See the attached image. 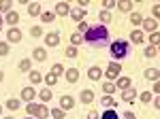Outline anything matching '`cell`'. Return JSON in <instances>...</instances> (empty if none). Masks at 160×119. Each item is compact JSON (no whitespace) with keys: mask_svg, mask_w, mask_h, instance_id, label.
<instances>
[{"mask_svg":"<svg viewBox=\"0 0 160 119\" xmlns=\"http://www.w3.org/2000/svg\"><path fill=\"white\" fill-rule=\"evenodd\" d=\"M83 40L90 43V45H94V47L105 45V43L109 40V30H107V26H90L88 32L83 34Z\"/></svg>","mask_w":160,"mask_h":119,"instance_id":"1","label":"cell"},{"mask_svg":"<svg viewBox=\"0 0 160 119\" xmlns=\"http://www.w3.org/2000/svg\"><path fill=\"white\" fill-rule=\"evenodd\" d=\"M128 51H130L128 40H124V38H118L115 43H111V58L113 60H124L128 55Z\"/></svg>","mask_w":160,"mask_h":119,"instance_id":"2","label":"cell"},{"mask_svg":"<svg viewBox=\"0 0 160 119\" xmlns=\"http://www.w3.org/2000/svg\"><path fill=\"white\" fill-rule=\"evenodd\" d=\"M26 113H28L32 119H47L49 117V108L45 107V104H34V102H28Z\"/></svg>","mask_w":160,"mask_h":119,"instance_id":"3","label":"cell"},{"mask_svg":"<svg viewBox=\"0 0 160 119\" xmlns=\"http://www.w3.org/2000/svg\"><path fill=\"white\" fill-rule=\"evenodd\" d=\"M120 72H122V66L118 62H111L109 66H107V79L109 81H118L120 79Z\"/></svg>","mask_w":160,"mask_h":119,"instance_id":"4","label":"cell"},{"mask_svg":"<svg viewBox=\"0 0 160 119\" xmlns=\"http://www.w3.org/2000/svg\"><path fill=\"white\" fill-rule=\"evenodd\" d=\"M58 43H60V34H58V32L45 34V45H47V47H58Z\"/></svg>","mask_w":160,"mask_h":119,"instance_id":"5","label":"cell"},{"mask_svg":"<svg viewBox=\"0 0 160 119\" xmlns=\"http://www.w3.org/2000/svg\"><path fill=\"white\" fill-rule=\"evenodd\" d=\"M143 30H145V32H149V34H152V32H158V24H156V19H152V17H149V19H143Z\"/></svg>","mask_w":160,"mask_h":119,"instance_id":"6","label":"cell"},{"mask_svg":"<svg viewBox=\"0 0 160 119\" xmlns=\"http://www.w3.org/2000/svg\"><path fill=\"white\" fill-rule=\"evenodd\" d=\"M7 38H9V43H19V40H22V32H19V28H11V30L7 32Z\"/></svg>","mask_w":160,"mask_h":119,"instance_id":"7","label":"cell"},{"mask_svg":"<svg viewBox=\"0 0 160 119\" xmlns=\"http://www.w3.org/2000/svg\"><path fill=\"white\" fill-rule=\"evenodd\" d=\"M73 107H75V100L71 98V96H62L60 98V108L62 111H71Z\"/></svg>","mask_w":160,"mask_h":119,"instance_id":"8","label":"cell"},{"mask_svg":"<svg viewBox=\"0 0 160 119\" xmlns=\"http://www.w3.org/2000/svg\"><path fill=\"white\" fill-rule=\"evenodd\" d=\"M34 96H37L34 87H24V89H22V100H26V102H32Z\"/></svg>","mask_w":160,"mask_h":119,"instance_id":"9","label":"cell"},{"mask_svg":"<svg viewBox=\"0 0 160 119\" xmlns=\"http://www.w3.org/2000/svg\"><path fill=\"white\" fill-rule=\"evenodd\" d=\"M79 100H81L83 104H90V102H94V92H92V89H83V92L79 94Z\"/></svg>","mask_w":160,"mask_h":119,"instance_id":"10","label":"cell"},{"mask_svg":"<svg viewBox=\"0 0 160 119\" xmlns=\"http://www.w3.org/2000/svg\"><path fill=\"white\" fill-rule=\"evenodd\" d=\"M71 13V4L68 2H58L56 4V15H68Z\"/></svg>","mask_w":160,"mask_h":119,"instance_id":"11","label":"cell"},{"mask_svg":"<svg viewBox=\"0 0 160 119\" xmlns=\"http://www.w3.org/2000/svg\"><path fill=\"white\" fill-rule=\"evenodd\" d=\"M64 74H66V81L68 83H77V79H79V70L77 68H68Z\"/></svg>","mask_w":160,"mask_h":119,"instance_id":"12","label":"cell"},{"mask_svg":"<svg viewBox=\"0 0 160 119\" xmlns=\"http://www.w3.org/2000/svg\"><path fill=\"white\" fill-rule=\"evenodd\" d=\"M32 55H34L37 62H45V60H47V51H45L43 47H37L34 51H32Z\"/></svg>","mask_w":160,"mask_h":119,"instance_id":"13","label":"cell"},{"mask_svg":"<svg viewBox=\"0 0 160 119\" xmlns=\"http://www.w3.org/2000/svg\"><path fill=\"white\" fill-rule=\"evenodd\" d=\"M143 74H145V79H148V81H154V83H156V81H158V77H160V70H156V68H148Z\"/></svg>","mask_w":160,"mask_h":119,"instance_id":"14","label":"cell"},{"mask_svg":"<svg viewBox=\"0 0 160 119\" xmlns=\"http://www.w3.org/2000/svg\"><path fill=\"white\" fill-rule=\"evenodd\" d=\"M88 77H90V79H92V81H98L100 77H102V70H100L98 66H92V68H90V70H88Z\"/></svg>","mask_w":160,"mask_h":119,"instance_id":"15","label":"cell"},{"mask_svg":"<svg viewBox=\"0 0 160 119\" xmlns=\"http://www.w3.org/2000/svg\"><path fill=\"white\" fill-rule=\"evenodd\" d=\"M115 87H118V89H130V79H128V77H120V79L115 81Z\"/></svg>","mask_w":160,"mask_h":119,"instance_id":"16","label":"cell"},{"mask_svg":"<svg viewBox=\"0 0 160 119\" xmlns=\"http://www.w3.org/2000/svg\"><path fill=\"white\" fill-rule=\"evenodd\" d=\"M71 17H73L75 21H83V17H86V9H73V11H71Z\"/></svg>","mask_w":160,"mask_h":119,"instance_id":"17","label":"cell"},{"mask_svg":"<svg viewBox=\"0 0 160 119\" xmlns=\"http://www.w3.org/2000/svg\"><path fill=\"white\" fill-rule=\"evenodd\" d=\"M135 98H137V92H135V89H124V94H122V100H124V102H135Z\"/></svg>","mask_w":160,"mask_h":119,"instance_id":"18","label":"cell"},{"mask_svg":"<svg viewBox=\"0 0 160 119\" xmlns=\"http://www.w3.org/2000/svg\"><path fill=\"white\" fill-rule=\"evenodd\" d=\"M41 19H43V24H51V21L56 19V13H53V11H45V13H41Z\"/></svg>","mask_w":160,"mask_h":119,"instance_id":"19","label":"cell"},{"mask_svg":"<svg viewBox=\"0 0 160 119\" xmlns=\"http://www.w3.org/2000/svg\"><path fill=\"white\" fill-rule=\"evenodd\" d=\"M28 13H30L32 17H34V15H41V4H38V2H30V4H28Z\"/></svg>","mask_w":160,"mask_h":119,"instance_id":"20","label":"cell"},{"mask_svg":"<svg viewBox=\"0 0 160 119\" xmlns=\"http://www.w3.org/2000/svg\"><path fill=\"white\" fill-rule=\"evenodd\" d=\"M17 21H19V15H17L15 11H9V13H7V24H9V26H15Z\"/></svg>","mask_w":160,"mask_h":119,"instance_id":"21","label":"cell"},{"mask_svg":"<svg viewBox=\"0 0 160 119\" xmlns=\"http://www.w3.org/2000/svg\"><path fill=\"white\" fill-rule=\"evenodd\" d=\"M100 119H120V115H118V111H113V108H109V111H102V115H100Z\"/></svg>","mask_w":160,"mask_h":119,"instance_id":"22","label":"cell"},{"mask_svg":"<svg viewBox=\"0 0 160 119\" xmlns=\"http://www.w3.org/2000/svg\"><path fill=\"white\" fill-rule=\"evenodd\" d=\"M98 19H100V24H109L111 21V13L107 11V9H102V11L98 13Z\"/></svg>","mask_w":160,"mask_h":119,"instance_id":"23","label":"cell"},{"mask_svg":"<svg viewBox=\"0 0 160 119\" xmlns=\"http://www.w3.org/2000/svg\"><path fill=\"white\" fill-rule=\"evenodd\" d=\"M130 40L132 43H143V32L141 30H132L130 32Z\"/></svg>","mask_w":160,"mask_h":119,"instance_id":"24","label":"cell"},{"mask_svg":"<svg viewBox=\"0 0 160 119\" xmlns=\"http://www.w3.org/2000/svg\"><path fill=\"white\" fill-rule=\"evenodd\" d=\"M28 79L32 81V85H38L43 77H41V72H37V70H30V74H28Z\"/></svg>","mask_w":160,"mask_h":119,"instance_id":"25","label":"cell"},{"mask_svg":"<svg viewBox=\"0 0 160 119\" xmlns=\"http://www.w3.org/2000/svg\"><path fill=\"white\" fill-rule=\"evenodd\" d=\"M51 89L49 87H45V89H41V92H38V98H41V100H43V102H47V100H51Z\"/></svg>","mask_w":160,"mask_h":119,"instance_id":"26","label":"cell"},{"mask_svg":"<svg viewBox=\"0 0 160 119\" xmlns=\"http://www.w3.org/2000/svg\"><path fill=\"white\" fill-rule=\"evenodd\" d=\"M115 7H118L120 11H130V9L135 7V2H128V0H122V2H118Z\"/></svg>","mask_w":160,"mask_h":119,"instance_id":"27","label":"cell"},{"mask_svg":"<svg viewBox=\"0 0 160 119\" xmlns=\"http://www.w3.org/2000/svg\"><path fill=\"white\" fill-rule=\"evenodd\" d=\"M71 43H73V47H77V45H81V43H83V36L79 34V32H75V34L71 36Z\"/></svg>","mask_w":160,"mask_h":119,"instance_id":"28","label":"cell"},{"mask_svg":"<svg viewBox=\"0 0 160 119\" xmlns=\"http://www.w3.org/2000/svg\"><path fill=\"white\" fill-rule=\"evenodd\" d=\"M51 117H53V119H64V117H66V113H64L62 108H51Z\"/></svg>","mask_w":160,"mask_h":119,"instance_id":"29","label":"cell"},{"mask_svg":"<svg viewBox=\"0 0 160 119\" xmlns=\"http://www.w3.org/2000/svg\"><path fill=\"white\" fill-rule=\"evenodd\" d=\"M102 92H105L107 96H109V94H113V92H115V85L111 83V81H107V83H102Z\"/></svg>","mask_w":160,"mask_h":119,"instance_id":"30","label":"cell"},{"mask_svg":"<svg viewBox=\"0 0 160 119\" xmlns=\"http://www.w3.org/2000/svg\"><path fill=\"white\" fill-rule=\"evenodd\" d=\"M7 108H9V111H17V108H19V100H17V98H11V100L7 102Z\"/></svg>","mask_w":160,"mask_h":119,"instance_id":"31","label":"cell"},{"mask_svg":"<svg viewBox=\"0 0 160 119\" xmlns=\"http://www.w3.org/2000/svg\"><path fill=\"white\" fill-rule=\"evenodd\" d=\"M51 74H53V77H60L62 72H64V66H62V64H53V68H51Z\"/></svg>","mask_w":160,"mask_h":119,"instance_id":"32","label":"cell"},{"mask_svg":"<svg viewBox=\"0 0 160 119\" xmlns=\"http://www.w3.org/2000/svg\"><path fill=\"white\" fill-rule=\"evenodd\" d=\"M30 66H32L30 60H22V62H19V70H24V72H30Z\"/></svg>","mask_w":160,"mask_h":119,"instance_id":"33","label":"cell"},{"mask_svg":"<svg viewBox=\"0 0 160 119\" xmlns=\"http://www.w3.org/2000/svg\"><path fill=\"white\" fill-rule=\"evenodd\" d=\"M102 104L109 107V108H115V100H113L111 96H102Z\"/></svg>","mask_w":160,"mask_h":119,"instance_id":"34","label":"cell"},{"mask_svg":"<svg viewBox=\"0 0 160 119\" xmlns=\"http://www.w3.org/2000/svg\"><path fill=\"white\" fill-rule=\"evenodd\" d=\"M139 100H141V102H145V104L152 102V92H141V94H139Z\"/></svg>","mask_w":160,"mask_h":119,"instance_id":"35","label":"cell"},{"mask_svg":"<svg viewBox=\"0 0 160 119\" xmlns=\"http://www.w3.org/2000/svg\"><path fill=\"white\" fill-rule=\"evenodd\" d=\"M130 21H132L135 26H141L143 24V17H141L139 13H132V15H130Z\"/></svg>","mask_w":160,"mask_h":119,"instance_id":"36","label":"cell"},{"mask_svg":"<svg viewBox=\"0 0 160 119\" xmlns=\"http://www.w3.org/2000/svg\"><path fill=\"white\" fill-rule=\"evenodd\" d=\"M156 53H158V49H156V47H152V45L145 47V58H154Z\"/></svg>","mask_w":160,"mask_h":119,"instance_id":"37","label":"cell"},{"mask_svg":"<svg viewBox=\"0 0 160 119\" xmlns=\"http://www.w3.org/2000/svg\"><path fill=\"white\" fill-rule=\"evenodd\" d=\"M149 43H152V47H154L156 43H160V32H152V34H149Z\"/></svg>","mask_w":160,"mask_h":119,"instance_id":"38","label":"cell"},{"mask_svg":"<svg viewBox=\"0 0 160 119\" xmlns=\"http://www.w3.org/2000/svg\"><path fill=\"white\" fill-rule=\"evenodd\" d=\"M45 83L49 85V87H51V85H56V83H58V77H53V74H51V72H49V74L45 77Z\"/></svg>","mask_w":160,"mask_h":119,"instance_id":"39","label":"cell"},{"mask_svg":"<svg viewBox=\"0 0 160 119\" xmlns=\"http://www.w3.org/2000/svg\"><path fill=\"white\" fill-rule=\"evenodd\" d=\"M30 34L34 36V38H37V36H41V34H43V30H41V26H32V28H30Z\"/></svg>","mask_w":160,"mask_h":119,"instance_id":"40","label":"cell"},{"mask_svg":"<svg viewBox=\"0 0 160 119\" xmlns=\"http://www.w3.org/2000/svg\"><path fill=\"white\" fill-rule=\"evenodd\" d=\"M11 7H13V2H9V0H2L0 2V11H11Z\"/></svg>","mask_w":160,"mask_h":119,"instance_id":"41","label":"cell"},{"mask_svg":"<svg viewBox=\"0 0 160 119\" xmlns=\"http://www.w3.org/2000/svg\"><path fill=\"white\" fill-rule=\"evenodd\" d=\"M66 58H77V47H66Z\"/></svg>","mask_w":160,"mask_h":119,"instance_id":"42","label":"cell"},{"mask_svg":"<svg viewBox=\"0 0 160 119\" xmlns=\"http://www.w3.org/2000/svg\"><path fill=\"white\" fill-rule=\"evenodd\" d=\"M77 28H79V34L83 36V34H86V32H88V28H90V26H88L86 21H79V26H77Z\"/></svg>","mask_w":160,"mask_h":119,"instance_id":"43","label":"cell"},{"mask_svg":"<svg viewBox=\"0 0 160 119\" xmlns=\"http://www.w3.org/2000/svg\"><path fill=\"white\" fill-rule=\"evenodd\" d=\"M9 53V43H0V55H7Z\"/></svg>","mask_w":160,"mask_h":119,"instance_id":"44","label":"cell"},{"mask_svg":"<svg viewBox=\"0 0 160 119\" xmlns=\"http://www.w3.org/2000/svg\"><path fill=\"white\" fill-rule=\"evenodd\" d=\"M152 15H154V17H160V4H154V9H152Z\"/></svg>","mask_w":160,"mask_h":119,"instance_id":"45","label":"cell"},{"mask_svg":"<svg viewBox=\"0 0 160 119\" xmlns=\"http://www.w3.org/2000/svg\"><path fill=\"white\" fill-rule=\"evenodd\" d=\"M124 119H137V115L132 111H126V113H124Z\"/></svg>","mask_w":160,"mask_h":119,"instance_id":"46","label":"cell"},{"mask_svg":"<svg viewBox=\"0 0 160 119\" xmlns=\"http://www.w3.org/2000/svg\"><path fill=\"white\" fill-rule=\"evenodd\" d=\"M118 2H111V0H107V2H102V7H107V9H113Z\"/></svg>","mask_w":160,"mask_h":119,"instance_id":"47","label":"cell"},{"mask_svg":"<svg viewBox=\"0 0 160 119\" xmlns=\"http://www.w3.org/2000/svg\"><path fill=\"white\" fill-rule=\"evenodd\" d=\"M88 119H100V115H98V113H96V111H92V113L88 115Z\"/></svg>","mask_w":160,"mask_h":119,"instance_id":"48","label":"cell"},{"mask_svg":"<svg viewBox=\"0 0 160 119\" xmlns=\"http://www.w3.org/2000/svg\"><path fill=\"white\" fill-rule=\"evenodd\" d=\"M154 94H160V81L154 83Z\"/></svg>","mask_w":160,"mask_h":119,"instance_id":"49","label":"cell"},{"mask_svg":"<svg viewBox=\"0 0 160 119\" xmlns=\"http://www.w3.org/2000/svg\"><path fill=\"white\" fill-rule=\"evenodd\" d=\"M154 107H156V108H160V96L156 98V100H154Z\"/></svg>","mask_w":160,"mask_h":119,"instance_id":"50","label":"cell"},{"mask_svg":"<svg viewBox=\"0 0 160 119\" xmlns=\"http://www.w3.org/2000/svg\"><path fill=\"white\" fill-rule=\"evenodd\" d=\"M2 79H4V72L0 70V83H2Z\"/></svg>","mask_w":160,"mask_h":119,"instance_id":"51","label":"cell"},{"mask_svg":"<svg viewBox=\"0 0 160 119\" xmlns=\"http://www.w3.org/2000/svg\"><path fill=\"white\" fill-rule=\"evenodd\" d=\"M0 28H2V17H0Z\"/></svg>","mask_w":160,"mask_h":119,"instance_id":"52","label":"cell"},{"mask_svg":"<svg viewBox=\"0 0 160 119\" xmlns=\"http://www.w3.org/2000/svg\"><path fill=\"white\" fill-rule=\"evenodd\" d=\"M4 119H13V117H4Z\"/></svg>","mask_w":160,"mask_h":119,"instance_id":"53","label":"cell"},{"mask_svg":"<svg viewBox=\"0 0 160 119\" xmlns=\"http://www.w3.org/2000/svg\"><path fill=\"white\" fill-rule=\"evenodd\" d=\"M0 111H2V107H0Z\"/></svg>","mask_w":160,"mask_h":119,"instance_id":"54","label":"cell"},{"mask_svg":"<svg viewBox=\"0 0 160 119\" xmlns=\"http://www.w3.org/2000/svg\"><path fill=\"white\" fill-rule=\"evenodd\" d=\"M28 119H32V117H28Z\"/></svg>","mask_w":160,"mask_h":119,"instance_id":"55","label":"cell"},{"mask_svg":"<svg viewBox=\"0 0 160 119\" xmlns=\"http://www.w3.org/2000/svg\"><path fill=\"white\" fill-rule=\"evenodd\" d=\"M158 51H160V49H158Z\"/></svg>","mask_w":160,"mask_h":119,"instance_id":"56","label":"cell"}]
</instances>
